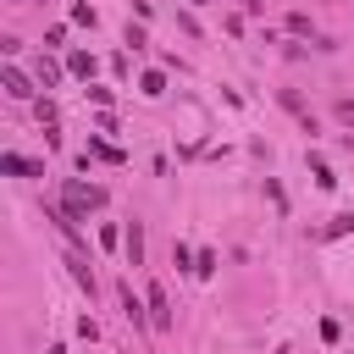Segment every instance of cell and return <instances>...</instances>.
<instances>
[{"instance_id":"6da1fadb","label":"cell","mask_w":354,"mask_h":354,"mask_svg":"<svg viewBox=\"0 0 354 354\" xmlns=\"http://www.w3.org/2000/svg\"><path fill=\"white\" fill-rule=\"evenodd\" d=\"M100 205H105V188H100V183H77V177H72V183L61 188V210H66L72 221H88V210H100Z\"/></svg>"},{"instance_id":"7a4b0ae2","label":"cell","mask_w":354,"mask_h":354,"mask_svg":"<svg viewBox=\"0 0 354 354\" xmlns=\"http://www.w3.org/2000/svg\"><path fill=\"white\" fill-rule=\"evenodd\" d=\"M144 304H149V326L166 332V326H171V304H166V288H160V282H149V299H144Z\"/></svg>"},{"instance_id":"3957f363","label":"cell","mask_w":354,"mask_h":354,"mask_svg":"<svg viewBox=\"0 0 354 354\" xmlns=\"http://www.w3.org/2000/svg\"><path fill=\"white\" fill-rule=\"evenodd\" d=\"M0 171H11V177H44V166H39V160H28V155H17V149H6V155H0Z\"/></svg>"},{"instance_id":"277c9868","label":"cell","mask_w":354,"mask_h":354,"mask_svg":"<svg viewBox=\"0 0 354 354\" xmlns=\"http://www.w3.org/2000/svg\"><path fill=\"white\" fill-rule=\"evenodd\" d=\"M122 315H127L138 332H155V326H149V304H138V299H133V288H122Z\"/></svg>"},{"instance_id":"5b68a950","label":"cell","mask_w":354,"mask_h":354,"mask_svg":"<svg viewBox=\"0 0 354 354\" xmlns=\"http://www.w3.org/2000/svg\"><path fill=\"white\" fill-rule=\"evenodd\" d=\"M0 83H6V94H11V100H33V83H28V72L6 66V72H0Z\"/></svg>"},{"instance_id":"8992f818","label":"cell","mask_w":354,"mask_h":354,"mask_svg":"<svg viewBox=\"0 0 354 354\" xmlns=\"http://www.w3.org/2000/svg\"><path fill=\"white\" fill-rule=\"evenodd\" d=\"M122 243H127V266H144V227H138V221L127 227V238H122Z\"/></svg>"},{"instance_id":"52a82bcc","label":"cell","mask_w":354,"mask_h":354,"mask_svg":"<svg viewBox=\"0 0 354 354\" xmlns=\"http://www.w3.org/2000/svg\"><path fill=\"white\" fill-rule=\"evenodd\" d=\"M66 72H72V77H94V55L72 50V55H66Z\"/></svg>"},{"instance_id":"ba28073f","label":"cell","mask_w":354,"mask_h":354,"mask_svg":"<svg viewBox=\"0 0 354 354\" xmlns=\"http://www.w3.org/2000/svg\"><path fill=\"white\" fill-rule=\"evenodd\" d=\"M33 77H39L44 88H55V83H61V66H55L50 55H39V66H33Z\"/></svg>"},{"instance_id":"9c48e42d","label":"cell","mask_w":354,"mask_h":354,"mask_svg":"<svg viewBox=\"0 0 354 354\" xmlns=\"http://www.w3.org/2000/svg\"><path fill=\"white\" fill-rule=\"evenodd\" d=\"M138 94L160 100V94H166V72H144V77H138Z\"/></svg>"},{"instance_id":"30bf717a","label":"cell","mask_w":354,"mask_h":354,"mask_svg":"<svg viewBox=\"0 0 354 354\" xmlns=\"http://www.w3.org/2000/svg\"><path fill=\"white\" fill-rule=\"evenodd\" d=\"M88 149H94V155H100V160H105V166H122V160H127V155H122V149H116V144H105V138H94V144H88Z\"/></svg>"},{"instance_id":"8fae6325","label":"cell","mask_w":354,"mask_h":354,"mask_svg":"<svg viewBox=\"0 0 354 354\" xmlns=\"http://www.w3.org/2000/svg\"><path fill=\"white\" fill-rule=\"evenodd\" d=\"M343 232H354V210H343V216H332L321 238H343Z\"/></svg>"},{"instance_id":"7c38bea8","label":"cell","mask_w":354,"mask_h":354,"mask_svg":"<svg viewBox=\"0 0 354 354\" xmlns=\"http://www.w3.org/2000/svg\"><path fill=\"white\" fill-rule=\"evenodd\" d=\"M194 277H216V254H210V249L194 254Z\"/></svg>"},{"instance_id":"4fadbf2b","label":"cell","mask_w":354,"mask_h":354,"mask_svg":"<svg viewBox=\"0 0 354 354\" xmlns=\"http://www.w3.org/2000/svg\"><path fill=\"white\" fill-rule=\"evenodd\" d=\"M66 266H72V277H77V282H83V288H88V299H94V271H88V266H83V260H77V254H72V260H66Z\"/></svg>"},{"instance_id":"5bb4252c","label":"cell","mask_w":354,"mask_h":354,"mask_svg":"<svg viewBox=\"0 0 354 354\" xmlns=\"http://www.w3.org/2000/svg\"><path fill=\"white\" fill-rule=\"evenodd\" d=\"M171 266H183V271H194V249H188V243H171Z\"/></svg>"},{"instance_id":"9a60e30c","label":"cell","mask_w":354,"mask_h":354,"mask_svg":"<svg viewBox=\"0 0 354 354\" xmlns=\"http://www.w3.org/2000/svg\"><path fill=\"white\" fill-rule=\"evenodd\" d=\"M310 166H315V183H321V188H337V177H332V166H326V160H310Z\"/></svg>"},{"instance_id":"2e32d148","label":"cell","mask_w":354,"mask_h":354,"mask_svg":"<svg viewBox=\"0 0 354 354\" xmlns=\"http://www.w3.org/2000/svg\"><path fill=\"white\" fill-rule=\"evenodd\" d=\"M288 33H299V39H304V33H310V17H304V11H293V17H288Z\"/></svg>"},{"instance_id":"e0dca14e","label":"cell","mask_w":354,"mask_h":354,"mask_svg":"<svg viewBox=\"0 0 354 354\" xmlns=\"http://www.w3.org/2000/svg\"><path fill=\"white\" fill-rule=\"evenodd\" d=\"M122 238H127V232H116V227H100V249H116Z\"/></svg>"},{"instance_id":"ac0fdd59","label":"cell","mask_w":354,"mask_h":354,"mask_svg":"<svg viewBox=\"0 0 354 354\" xmlns=\"http://www.w3.org/2000/svg\"><path fill=\"white\" fill-rule=\"evenodd\" d=\"M337 122H354V100H337Z\"/></svg>"},{"instance_id":"d6986e66","label":"cell","mask_w":354,"mask_h":354,"mask_svg":"<svg viewBox=\"0 0 354 354\" xmlns=\"http://www.w3.org/2000/svg\"><path fill=\"white\" fill-rule=\"evenodd\" d=\"M50 354H66V348H50Z\"/></svg>"}]
</instances>
